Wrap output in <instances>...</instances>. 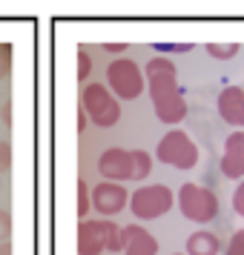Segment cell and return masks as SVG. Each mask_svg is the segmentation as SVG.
Segmentation results:
<instances>
[{
	"label": "cell",
	"mask_w": 244,
	"mask_h": 255,
	"mask_svg": "<svg viewBox=\"0 0 244 255\" xmlns=\"http://www.w3.org/2000/svg\"><path fill=\"white\" fill-rule=\"evenodd\" d=\"M98 172L104 175L109 184H124L135 181V149L112 146L98 158Z\"/></svg>",
	"instance_id": "obj_8"
},
{
	"label": "cell",
	"mask_w": 244,
	"mask_h": 255,
	"mask_svg": "<svg viewBox=\"0 0 244 255\" xmlns=\"http://www.w3.org/2000/svg\"><path fill=\"white\" fill-rule=\"evenodd\" d=\"M155 158L161 163H167V166H175V169H193L198 163V146L193 143V138L184 129H170L158 140Z\"/></svg>",
	"instance_id": "obj_7"
},
{
	"label": "cell",
	"mask_w": 244,
	"mask_h": 255,
	"mask_svg": "<svg viewBox=\"0 0 244 255\" xmlns=\"http://www.w3.org/2000/svg\"><path fill=\"white\" fill-rule=\"evenodd\" d=\"M9 235H12V212L0 209V244L9 241Z\"/></svg>",
	"instance_id": "obj_20"
},
{
	"label": "cell",
	"mask_w": 244,
	"mask_h": 255,
	"mask_svg": "<svg viewBox=\"0 0 244 255\" xmlns=\"http://www.w3.org/2000/svg\"><path fill=\"white\" fill-rule=\"evenodd\" d=\"M124 253L121 250V227L112 221H81L78 224V255Z\"/></svg>",
	"instance_id": "obj_2"
},
{
	"label": "cell",
	"mask_w": 244,
	"mask_h": 255,
	"mask_svg": "<svg viewBox=\"0 0 244 255\" xmlns=\"http://www.w3.org/2000/svg\"><path fill=\"white\" fill-rule=\"evenodd\" d=\"M0 186H3V181H0Z\"/></svg>",
	"instance_id": "obj_27"
},
{
	"label": "cell",
	"mask_w": 244,
	"mask_h": 255,
	"mask_svg": "<svg viewBox=\"0 0 244 255\" xmlns=\"http://www.w3.org/2000/svg\"><path fill=\"white\" fill-rule=\"evenodd\" d=\"M233 209H236V212L244 218V181L236 186V192H233Z\"/></svg>",
	"instance_id": "obj_22"
},
{
	"label": "cell",
	"mask_w": 244,
	"mask_h": 255,
	"mask_svg": "<svg viewBox=\"0 0 244 255\" xmlns=\"http://www.w3.org/2000/svg\"><path fill=\"white\" fill-rule=\"evenodd\" d=\"M12 72V46L9 43H0V81Z\"/></svg>",
	"instance_id": "obj_19"
},
{
	"label": "cell",
	"mask_w": 244,
	"mask_h": 255,
	"mask_svg": "<svg viewBox=\"0 0 244 255\" xmlns=\"http://www.w3.org/2000/svg\"><path fill=\"white\" fill-rule=\"evenodd\" d=\"M89 69H92V60H89V49L78 46V81L86 86L89 83Z\"/></svg>",
	"instance_id": "obj_15"
},
{
	"label": "cell",
	"mask_w": 244,
	"mask_h": 255,
	"mask_svg": "<svg viewBox=\"0 0 244 255\" xmlns=\"http://www.w3.org/2000/svg\"><path fill=\"white\" fill-rule=\"evenodd\" d=\"M106 89L121 101H135L147 89V81L132 58H115L106 66Z\"/></svg>",
	"instance_id": "obj_4"
},
{
	"label": "cell",
	"mask_w": 244,
	"mask_h": 255,
	"mask_svg": "<svg viewBox=\"0 0 244 255\" xmlns=\"http://www.w3.org/2000/svg\"><path fill=\"white\" fill-rule=\"evenodd\" d=\"M221 241L207 230H198L187 238V255H219Z\"/></svg>",
	"instance_id": "obj_13"
},
{
	"label": "cell",
	"mask_w": 244,
	"mask_h": 255,
	"mask_svg": "<svg viewBox=\"0 0 244 255\" xmlns=\"http://www.w3.org/2000/svg\"><path fill=\"white\" fill-rule=\"evenodd\" d=\"M78 129H81V132H83V129H86V115H83V112H81V115H78Z\"/></svg>",
	"instance_id": "obj_25"
},
{
	"label": "cell",
	"mask_w": 244,
	"mask_h": 255,
	"mask_svg": "<svg viewBox=\"0 0 244 255\" xmlns=\"http://www.w3.org/2000/svg\"><path fill=\"white\" fill-rule=\"evenodd\" d=\"M106 52H112V55H124L127 52V43H104Z\"/></svg>",
	"instance_id": "obj_23"
},
{
	"label": "cell",
	"mask_w": 244,
	"mask_h": 255,
	"mask_svg": "<svg viewBox=\"0 0 244 255\" xmlns=\"http://www.w3.org/2000/svg\"><path fill=\"white\" fill-rule=\"evenodd\" d=\"M175 204L181 209V215L193 224H207L219 215V198L213 189L198 184H181L178 195H175Z\"/></svg>",
	"instance_id": "obj_5"
},
{
	"label": "cell",
	"mask_w": 244,
	"mask_h": 255,
	"mask_svg": "<svg viewBox=\"0 0 244 255\" xmlns=\"http://www.w3.org/2000/svg\"><path fill=\"white\" fill-rule=\"evenodd\" d=\"M173 255H187V253H173Z\"/></svg>",
	"instance_id": "obj_26"
},
{
	"label": "cell",
	"mask_w": 244,
	"mask_h": 255,
	"mask_svg": "<svg viewBox=\"0 0 244 255\" xmlns=\"http://www.w3.org/2000/svg\"><path fill=\"white\" fill-rule=\"evenodd\" d=\"M92 207L101 212V215H118L129 207V192L124 189V184H109V181H101V184L92 186Z\"/></svg>",
	"instance_id": "obj_9"
},
{
	"label": "cell",
	"mask_w": 244,
	"mask_h": 255,
	"mask_svg": "<svg viewBox=\"0 0 244 255\" xmlns=\"http://www.w3.org/2000/svg\"><path fill=\"white\" fill-rule=\"evenodd\" d=\"M152 172V155H147L144 149H135V181L147 178Z\"/></svg>",
	"instance_id": "obj_16"
},
{
	"label": "cell",
	"mask_w": 244,
	"mask_h": 255,
	"mask_svg": "<svg viewBox=\"0 0 244 255\" xmlns=\"http://www.w3.org/2000/svg\"><path fill=\"white\" fill-rule=\"evenodd\" d=\"M121 250L124 255H158V241L141 224H129L121 227Z\"/></svg>",
	"instance_id": "obj_10"
},
{
	"label": "cell",
	"mask_w": 244,
	"mask_h": 255,
	"mask_svg": "<svg viewBox=\"0 0 244 255\" xmlns=\"http://www.w3.org/2000/svg\"><path fill=\"white\" fill-rule=\"evenodd\" d=\"M239 43H207V55L216 60H230L239 55Z\"/></svg>",
	"instance_id": "obj_14"
},
{
	"label": "cell",
	"mask_w": 244,
	"mask_h": 255,
	"mask_svg": "<svg viewBox=\"0 0 244 255\" xmlns=\"http://www.w3.org/2000/svg\"><path fill=\"white\" fill-rule=\"evenodd\" d=\"M0 255H12V244H9V241L0 244Z\"/></svg>",
	"instance_id": "obj_24"
},
{
	"label": "cell",
	"mask_w": 244,
	"mask_h": 255,
	"mask_svg": "<svg viewBox=\"0 0 244 255\" xmlns=\"http://www.w3.org/2000/svg\"><path fill=\"white\" fill-rule=\"evenodd\" d=\"M89 207H92L89 186H86V181H78V215H81V221H86V215H89Z\"/></svg>",
	"instance_id": "obj_17"
},
{
	"label": "cell",
	"mask_w": 244,
	"mask_h": 255,
	"mask_svg": "<svg viewBox=\"0 0 244 255\" xmlns=\"http://www.w3.org/2000/svg\"><path fill=\"white\" fill-rule=\"evenodd\" d=\"M224 255H244V230H236V232H233L230 244L224 247Z\"/></svg>",
	"instance_id": "obj_18"
},
{
	"label": "cell",
	"mask_w": 244,
	"mask_h": 255,
	"mask_svg": "<svg viewBox=\"0 0 244 255\" xmlns=\"http://www.w3.org/2000/svg\"><path fill=\"white\" fill-rule=\"evenodd\" d=\"M175 204V192L167 184H150V186H138L129 195V209L138 221H155L167 215Z\"/></svg>",
	"instance_id": "obj_6"
},
{
	"label": "cell",
	"mask_w": 244,
	"mask_h": 255,
	"mask_svg": "<svg viewBox=\"0 0 244 255\" xmlns=\"http://www.w3.org/2000/svg\"><path fill=\"white\" fill-rule=\"evenodd\" d=\"M144 81H147V89H150L152 98V109L161 124H181L187 118V101L181 95V86H178V69L170 58H152L144 69Z\"/></svg>",
	"instance_id": "obj_1"
},
{
	"label": "cell",
	"mask_w": 244,
	"mask_h": 255,
	"mask_svg": "<svg viewBox=\"0 0 244 255\" xmlns=\"http://www.w3.org/2000/svg\"><path fill=\"white\" fill-rule=\"evenodd\" d=\"M219 115L230 127H244V86H224L221 89Z\"/></svg>",
	"instance_id": "obj_12"
},
{
	"label": "cell",
	"mask_w": 244,
	"mask_h": 255,
	"mask_svg": "<svg viewBox=\"0 0 244 255\" xmlns=\"http://www.w3.org/2000/svg\"><path fill=\"white\" fill-rule=\"evenodd\" d=\"M221 175L224 178H242L244 181V132H233L224 140V155H221Z\"/></svg>",
	"instance_id": "obj_11"
},
{
	"label": "cell",
	"mask_w": 244,
	"mask_h": 255,
	"mask_svg": "<svg viewBox=\"0 0 244 255\" xmlns=\"http://www.w3.org/2000/svg\"><path fill=\"white\" fill-rule=\"evenodd\" d=\"M9 166H12V143L0 140V172H6Z\"/></svg>",
	"instance_id": "obj_21"
},
{
	"label": "cell",
	"mask_w": 244,
	"mask_h": 255,
	"mask_svg": "<svg viewBox=\"0 0 244 255\" xmlns=\"http://www.w3.org/2000/svg\"><path fill=\"white\" fill-rule=\"evenodd\" d=\"M81 112L86 118H92L95 127L101 129H109L115 127L118 121H121V104H118V98L106 86L101 83H86L81 89Z\"/></svg>",
	"instance_id": "obj_3"
}]
</instances>
